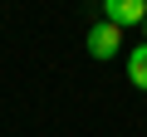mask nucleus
I'll list each match as a JSON object with an SVG mask.
<instances>
[{
	"label": "nucleus",
	"instance_id": "obj_2",
	"mask_svg": "<svg viewBox=\"0 0 147 137\" xmlns=\"http://www.w3.org/2000/svg\"><path fill=\"white\" fill-rule=\"evenodd\" d=\"M103 20H113L118 30L142 25L147 20V0H103Z\"/></svg>",
	"mask_w": 147,
	"mask_h": 137
},
{
	"label": "nucleus",
	"instance_id": "obj_4",
	"mask_svg": "<svg viewBox=\"0 0 147 137\" xmlns=\"http://www.w3.org/2000/svg\"><path fill=\"white\" fill-rule=\"evenodd\" d=\"M142 34H147V20H142Z\"/></svg>",
	"mask_w": 147,
	"mask_h": 137
},
{
	"label": "nucleus",
	"instance_id": "obj_3",
	"mask_svg": "<svg viewBox=\"0 0 147 137\" xmlns=\"http://www.w3.org/2000/svg\"><path fill=\"white\" fill-rule=\"evenodd\" d=\"M127 79H132V88H142V93H147V39L127 54Z\"/></svg>",
	"mask_w": 147,
	"mask_h": 137
},
{
	"label": "nucleus",
	"instance_id": "obj_1",
	"mask_svg": "<svg viewBox=\"0 0 147 137\" xmlns=\"http://www.w3.org/2000/svg\"><path fill=\"white\" fill-rule=\"evenodd\" d=\"M88 54H93V59H118V54H123V30H118L113 20H98V25L88 30Z\"/></svg>",
	"mask_w": 147,
	"mask_h": 137
}]
</instances>
